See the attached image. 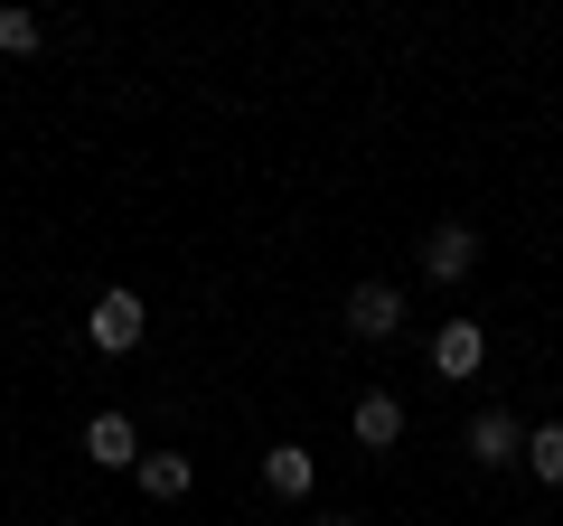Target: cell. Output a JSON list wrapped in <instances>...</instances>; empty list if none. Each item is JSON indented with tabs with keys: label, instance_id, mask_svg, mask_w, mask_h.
I'll return each mask as SVG.
<instances>
[{
	"label": "cell",
	"instance_id": "obj_1",
	"mask_svg": "<svg viewBox=\"0 0 563 526\" xmlns=\"http://www.w3.org/2000/svg\"><path fill=\"white\" fill-rule=\"evenodd\" d=\"M141 329H151V302H141V292H95V310H85V339L103 348V358H132L141 348Z\"/></svg>",
	"mask_w": 563,
	"mask_h": 526
},
{
	"label": "cell",
	"instance_id": "obj_2",
	"mask_svg": "<svg viewBox=\"0 0 563 526\" xmlns=\"http://www.w3.org/2000/svg\"><path fill=\"white\" fill-rule=\"evenodd\" d=\"M470 263H479V226H432V235H422V273H432V283H470Z\"/></svg>",
	"mask_w": 563,
	"mask_h": 526
},
{
	"label": "cell",
	"instance_id": "obj_3",
	"mask_svg": "<svg viewBox=\"0 0 563 526\" xmlns=\"http://www.w3.org/2000/svg\"><path fill=\"white\" fill-rule=\"evenodd\" d=\"M479 358H488V329L479 320H442V329H432V376H479Z\"/></svg>",
	"mask_w": 563,
	"mask_h": 526
},
{
	"label": "cell",
	"instance_id": "obj_4",
	"mask_svg": "<svg viewBox=\"0 0 563 526\" xmlns=\"http://www.w3.org/2000/svg\"><path fill=\"white\" fill-rule=\"evenodd\" d=\"M347 329H357V339H395L404 329V292L395 283H357L347 292Z\"/></svg>",
	"mask_w": 563,
	"mask_h": 526
},
{
	"label": "cell",
	"instance_id": "obj_5",
	"mask_svg": "<svg viewBox=\"0 0 563 526\" xmlns=\"http://www.w3.org/2000/svg\"><path fill=\"white\" fill-rule=\"evenodd\" d=\"M85 461H95V470H141L132 414H95V424H85Z\"/></svg>",
	"mask_w": 563,
	"mask_h": 526
},
{
	"label": "cell",
	"instance_id": "obj_6",
	"mask_svg": "<svg viewBox=\"0 0 563 526\" xmlns=\"http://www.w3.org/2000/svg\"><path fill=\"white\" fill-rule=\"evenodd\" d=\"M347 424H357V451H395V442H404V405L385 395V385H366Z\"/></svg>",
	"mask_w": 563,
	"mask_h": 526
},
{
	"label": "cell",
	"instance_id": "obj_7",
	"mask_svg": "<svg viewBox=\"0 0 563 526\" xmlns=\"http://www.w3.org/2000/svg\"><path fill=\"white\" fill-rule=\"evenodd\" d=\"M470 461H479V470L526 461V424H517V414H479V424H470Z\"/></svg>",
	"mask_w": 563,
	"mask_h": 526
},
{
	"label": "cell",
	"instance_id": "obj_8",
	"mask_svg": "<svg viewBox=\"0 0 563 526\" xmlns=\"http://www.w3.org/2000/svg\"><path fill=\"white\" fill-rule=\"evenodd\" d=\"M263 489H273V498H310V489H320V461H310L301 442H273L263 451Z\"/></svg>",
	"mask_w": 563,
	"mask_h": 526
},
{
	"label": "cell",
	"instance_id": "obj_9",
	"mask_svg": "<svg viewBox=\"0 0 563 526\" xmlns=\"http://www.w3.org/2000/svg\"><path fill=\"white\" fill-rule=\"evenodd\" d=\"M132 480H141V498H188V480H198V461H188V451H141V470H132Z\"/></svg>",
	"mask_w": 563,
	"mask_h": 526
},
{
	"label": "cell",
	"instance_id": "obj_10",
	"mask_svg": "<svg viewBox=\"0 0 563 526\" xmlns=\"http://www.w3.org/2000/svg\"><path fill=\"white\" fill-rule=\"evenodd\" d=\"M526 470L544 489H563V424H526Z\"/></svg>",
	"mask_w": 563,
	"mask_h": 526
},
{
	"label": "cell",
	"instance_id": "obj_11",
	"mask_svg": "<svg viewBox=\"0 0 563 526\" xmlns=\"http://www.w3.org/2000/svg\"><path fill=\"white\" fill-rule=\"evenodd\" d=\"M38 47H47L38 10H0V57H38Z\"/></svg>",
	"mask_w": 563,
	"mask_h": 526
},
{
	"label": "cell",
	"instance_id": "obj_12",
	"mask_svg": "<svg viewBox=\"0 0 563 526\" xmlns=\"http://www.w3.org/2000/svg\"><path fill=\"white\" fill-rule=\"evenodd\" d=\"M310 526H357V517H310Z\"/></svg>",
	"mask_w": 563,
	"mask_h": 526
}]
</instances>
